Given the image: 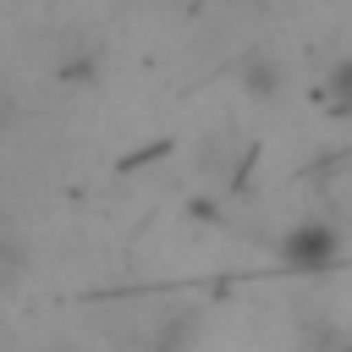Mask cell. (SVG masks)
<instances>
[{
	"instance_id": "6da1fadb",
	"label": "cell",
	"mask_w": 352,
	"mask_h": 352,
	"mask_svg": "<svg viewBox=\"0 0 352 352\" xmlns=\"http://www.w3.org/2000/svg\"><path fill=\"white\" fill-rule=\"evenodd\" d=\"M336 253H341V231L324 226V220H302V226L286 236V258H292V264L324 270V264H336Z\"/></svg>"
}]
</instances>
